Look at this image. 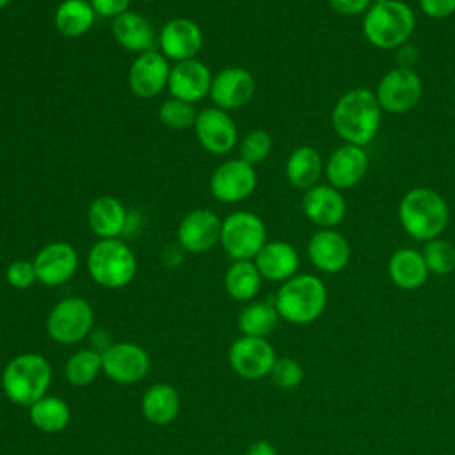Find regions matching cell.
Here are the masks:
<instances>
[{
	"label": "cell",
	"mask_w": 455,
	"mask_h": 455,
	"mask_svg": "<svg viewBox=\"0 0 455 455\" xmlns=\"http://www.w3.org/2000/svg\"><path fill=\"white\" fill-rule=\"evenodd\" d=\"M28 419L39 432L57 434L68 427L71 411L62 398L46 395L28 407Z\"/></svg>",
	"instance_id": "cell-31"
},
{
	"label": "cell",
	"mask_w": 455,
	"mask_h": 455,
	"mask_svg": "<svg viewBox=\"0 0 455 455\" xmlns=\"http://www.w3.org/2000/svg\"><path fill=\"white\" fill-rule=\"evenodd\" d=\"M37 281L44 286H60L78 270V252L68 242H50L32 259Z\"/></svg>",
	"instance_id": "cell-17"
},
{
	"label": "cell",
	"mask_w": 455,
	"mask_h": 455,
	"mask_svg": "<svg viewBox=\"0 0 455 455\" xmlns=\"http://www.w3.org/2000/svg\"><path fill=\"white\" fill-rule=\"evenodd\" d=\"M101 363L103 373L116 384L123 386L142 380L151 366L148 352L132 341L112 343L101 354Z\"/></svg>",
	"instance_id": "cell-12"
},
{
	"label": "cell",
	"mask_w": 455,
	"mask_h": 455,
	"mask_svg": "<svg viewBox=\"0 0 455 455\" xmlns=\"http://www.w3.org/2000/svg\"><path fill=\"white\" fill-rule=\"evenodd\" d=\"M258 183L254 165L242 158L222 162L210 176V192L220 203H240L247 199Z\"/></svg>",
	"instance_id": "cell-11"
},
{
	"label": "cell",
	"mask_w": 455,
	"mask_h": 455,
	"mask_svg": "<svg viewBox=\"0 0 455 455\" xmlns=\"http://www.w3.org/2000/svg\"><path fill=\"white\" fill-rule=\"evenodd\" d=\"M96 16L101 18H117L119 14L126 12L132 0H89Z\"/></svg>",
	"instance_id": "cell-39"
},
{
	"label": "cell",
	"mask_w": 455,
	"mask_h": 455,
	"mask_svg": "<svg viewBox=\"0 0 455 455\" xmlns=\"http://www.w3.org/2000/svg\"><path fill=\"white\" fill-rule=\"evenodd\" d=\"M284 172L291 187L299 190H307L318 185V180L323 172L322 155L313 146H299L288 156Z\"/></svg>",
	"instance_id": "cell-28"
},
{
	"label": "cell",
	"mask_w": 455,
	"mask_h": 455,
	"mask_svg": "<svg viewBox=\"0 0 455 455\" xmlns=\"http://www.w3.org/2000/svg\"><path fill=\"white\" fill-rule=\"evenodd\" d=\"M245 455H277V450L274 448L272 443H268L265 439H259V441H254L249 446Z\"/></svg>",
	"instance_id": "cell-42"
},
{
	"label": "cell",
	"mask_w": 455,
	"mask_h": 455,
	"mask_svg": "<svg viewBox=\"0 0 455 455\" xmlns=\"http://www.w3.org/2000/svg\"><path fill=\"white\" fill-rule=\"evenodd\" d=\"M222 220L213 210L196 208L188 212L178 224V243L183 251L203 254L220 242Z\"/></svg>",
	"instance_id": "cell-14"
},
{
	"label": "cell",
	"mask_w": 455,
	"mask_h": 455,
	"mask_svg": "<svg viewBox=\"0 0 455 455\" xmlns=\"http://www.w3.org/2000/svg\"><path fill=\"white\" fill-rule=\"evenodd\" d=\"M196 117H197V110L194 108V105L176 98L165 100L158 108V119L162 121V124L172 130L192 128L196 123Z\"/></svg>",
	"instance_id": "cell-35"
},
{
	"label": "cell",
	"mask_w": 455,
	"mask_h": 455,
	"mask_svg": "<svg viewBox=\"0 0 455 455\" xmlns=\"http://www.w3.org/2000/svg\"><path fill=\"white\" fill-rule=\"evenodd\" d=\"M240 158L251 165H258L267 160L272 151V137L267 130H249L238 146Z\"/></svg>",
	"instance_id": "cell-36"
},
{
	"label": "cell",
	"mask_w": 455,
	"mask_h": 455,
	"mask_svg": "<svg viewBox=\"0 0 455 455\" xmlns=\"http://www.w3.org/2000/svg\"><path fill=\"white\" fill-rule=\"evenodd\" d=\"M158 44L167 60L181 62L196 59L203 46V30L190 18H172L162 27Z\"/></svg>",
	"instance_id": "cell-18"
},
{
	"label": "cell",
	"mask_w": 455,
	"mask_h": 455,
	"mask_svg": "<svg viewBox=\"0 0 455 455\" xmlns=\"http://www.w3.org/2000/svg\"><path fill=\"white\" fill-rule=\"evenodd\" d=\"M331 7L345 16H355V14H363L370 9L371 2L370 0H329Z\"/></svg>",
	"instance_id": "cell-41"
},
{
	"label": "cell",
	"mask_w": 455,
	"mask_h": 455,
	"mask_svg": "<svg viewBox=\"0 0 455 455\" xmlns=\"http://www.w3.org/2000/svg\"><path fill=\"white\" fill-rule=\"evenodd\" d=\"M275 359H277L275 350L267 341V338L242 334L229 345V350H228V361L231 370L236 375L249 380H256L270 375V370Z\"/></svg>",
	"instance_id": "cell-10"
},
{
	"label": "cell",
	"mask_w": 455,
	"mask_h": 455,
	"mask_svg": "<svg viewBox=\"0 0 455 455\" xmlns=\"http://www.w3.org/2000/svg\"><path fill=\"white\" fill-rule=\"evenodd\" d=\"M414 27V11L402 0L371 4L363 20V34L366 41L380 50L402 46L412 36Z\"/></svg>",
	"instance_id": "cell-5"
},
{
	"label": "cell",
	"mask_w": 455,
	"mask_h": 455,
	"mask_svg": "<svg viewBox=\"0 0 455 455\" xmlns=\"http://www.w3.org/2000/svg\"><path fill=\"white\" fill-rule=\"evenodd\" d=\"M302 212L318 228H336L347 215V201L332 185H315L302 196Z\"/></svg>",
	"instance_id": "cell-22"
},
{
	"label": "cell",
	"mask_w": 455,
	"mask_h": 455,
	"mask_svg": "<svg viewBox=\"0 0 455 455\" xmlns=\"http://www.w3.org/2000/svg\"><path fill=\"white\" fill-rule=\"evenodd\" d=\"M274 306L279 318L290 323H311L327 306V288L323 281L313 274H295L279 286Z\"/></svg>",
	"instance_id": "cell-4"
},
{
	"label": "cell",
	"mask_w": 455,
	"mask_h": 455,
	"mask_svg": "<svg viewBox=\"0 0 455 455\" xmlns=\"http://www.w3.org/2000/svg\"><path fill=\"white\" fill-rule=\"evenodd\" d=\"M212 78L213 75L204 62L197 59H188L174 62V66H171L167 89L171 92V98L194 105L203 98L210 96Z\"/></svg>",
	"instance_id": "cell-19"
},
{
	"label": "cell",
	"mask_w": 455,
	"mask_h": 455,
	"mask_svg": "<svg viewBox=\"0 0 455 455\" xmlns=\"http://www.w3.org/2000/svg\"><path fill=\"white\" fill-rule=\"evenodd\" d=\"M261 274L252 259L233 261L224 275V288L236 302H252L261 288Z\"/></svg>",
	"instance_id": "cell-30"
},
{
	"label": "cell",
	"mask_w": 455,
	"mask_h": 455,
	"mask_svg": "<svg viewBox=\"0 0 455 455\" xmlns=\"http://www.w3.org/2000/svg\"><path fill=\"white\" fill-rule=\"evenodd\" d=\"M370 167V156L363 146L355 144H341L336 148L327 164H325V176L329 185L338 190H347L355 187Z\"/></svg>",
	"instance_id": "cell-20"
},
{
	"label": "cell",
	"mask_w": 455,
	"mask_h": 455,
	"mask_svg": "<svg viewBox=\"0 0 455 455\" xmlns=\"http://www.w3.org/2000/svg\"><path fill=\"white\" fill-rule=\"evenodd\" d=\"M100 371H103L101 354L94 348H82L71 354L64 366L66 379L75 387L89 386Z\"/></svg>",
	"instance_id": "cell-33"
},
{
	"label": "cell",
	"mask_w": 455,
	"mask_h": 455,
	"mask_svg": "<svg viewBox=\"0 0 455 455\" xmlns=\"http://www.w3.org/2000/svg\"><path fill=\"white\" fill-rule=\"evenodd\" d=\"M256 91V80L252 73L240 66L220 69L212 78L210 98L215 107L229 112L247 105Z\"/></svg>",
	"instance_id": "cell-16"
},
{
	"label": "cell",
	"mask_w": 455,
	"mask_h": 455,
	"mask_svg": "<svg viewBox=\"0 0 455 455\" xmlns=\"http://www.w3.org/2000/svg\"><path fill=\"white\" fill-rule=\"evenodd\" d=\"M387 272L395 286L402 290H418L427 283L428 268L419 251L411 247L396 249L387 263Z\"/></svg>",
	"instance_id": "cell-27"
},
{
	"label": "cell",
	"mask_w": 455,
	"mask_h": 455,
	"mask_svg": "<svg viewBox=\"0 0 455 455\" xmlns=\"http://www.w3.org/2000/svg\"><path fill=\"white\" fill-rule=\"evenodd\" d=\"M272 382L281 389H293L304 379V370L299 361L291 357H277L270 370Z\"/></svg>",
	"instance_id": "cell-37"
},
{
	"label": "cell",
	"mask_w": 455,
	"mask_h": 455,
	"mask_svg": "<svg viewBox=\"0 0 455 455\" xmlns=\"http://www.w3.org/2000/svg\"><path fill=\"white\" fill-rule=\"evenodd\" d=\"M421 256L432 274L446 275L455 270V245L448 240L437 236L425 242Z\"/></svg>",
	"instance_id": "cell-34"
},
{
	"label": "cell",
	"mask_w": 455,
	"mask_h": 455,
	"mask_svg": "<svg viewBox=\"0 0 455 455\" xmlns=\"http://www.w3.org/2000/svg\"><path fill=\"white\" fill-rule=\"evenodd\" d=\"M194 133L212 155H228L238 142V130L229 112L219 107H206L197 112Z\"/></svg>",
	"instance_id": "cell-13"
},
{
	"label": "cell",
	"mask_w": 455,
	"mask_h": 455,
	"mask_svg": "<svg viewBox=\"0 0 455 455\" xmlns=\"http://www.w3.org/2000/svg\"><path fill=\"white\" fill-rule=\"evenodd\" d=\"M171 66L162 52L148 50L139 53L128 69L130 91L144 100L158 96L169 82Z\"/></svg>",
	"instance_id": "cell-15"
},
{
	"label": "cell",
	"mask_w": 455,
	"mask_h": 455,
	"mask_svg": "<svg viewBox=\"0 0 455 455\" xmlns=\"http://www.w3.org/2000/svg\"><path fill=\"white\" fill-rule=\"evenodd\" d=\"M219 243L233 261L254 259L267 243L265 222L252 212L236 210L222 219Z\"/></svg>",
	"instance_id": "cell-7"
},
{
	"label": "cell",
	"mask_w": 455,
	"mask_h": 455,
	"mask_svg": "<svg viewBox=\"0 0 455 455\" xmlns=\"http://www.w3.org/2000/svg\"><path fill=\"white\" fill-rule=\"evenodd\" d=\"M128 212L116 196H98L87 210V224L91 231L101 238H119L126 233Z\"/></svg>",
	"instance_id": "cell-24"
},
{
	"label": "cell",
	"mask_w": 455,
	"mask_h": 455,
	"mask_svg": "<svg viewBox=\"0 0 455 455\" xmlns=\"http://www.w3.org/2000/svg\"><path fill=\"white\" fill-rule=\"evenodd\" d=\"M423 84L419 75L407 68L398 66L389 69L377 84L375 96L382 112L405 114L412 110L421 100Z\"/></svg>",
	"instance_id": "cell-9"
},
{
	"label": "cell",
	"mask_w": 455,
	"mask_h": 455,
	"mask_svg": "<svg viewBox=\"0 0 455 455\" xmlns=\"http://www.w3.org/2000/svg\"><path fill=\"white\" fill-rule=\"evenodd\" d=\"M181 400L174 386L167 382H156L149 386L140 400V409L144 418L158 427L169 425L180 414Z\"/></svg>",
	"instance_id": "cell-26"
},
{
	"label": "cell",
	"mask_w": 455,
	"mask_h": 455,
	"mask_svg": "<svg viewBox=\"0 0 455 455\" xmlns=\"http://www.w3.org/2000/svg\"><path fill=\"white\" fill-rule=\"evenodd\" d=\"M94 327L92 306L82 297L60 299L48 313L46 331L60 345H75L85 339Z\"/></svg>",
	"instance_id": "cell-8"
},
{
	"label": "cell",
	"mask_w": 455,
	"mask_h": 455,
	"mask_svg": "<svg viewBox=\"0 0 455 455\" xmlns=\"http://www.w3.org/2000/svg\"><path fill=\"white\" fill-rule=\"evenodd\" d=\"M279 313L274 300H252L238 315V329L243 336L267 338L277 325Z\"/></svg>",
	"instance_id": "cell-32"
},
{
	"label": "cell",
	"mask_w": 455,
	"mask_h": 455,
	"mask_svg": "<svg viewBox=\"0 0 455 455\" xmlns=\"http://www.w3.org/2000/svg\"><path fill=\"white\" fill-rule=\"evenodd\" d=\"M112 36L119 46L137 55L153 50L155 44V30L151 23L133 11H126L112 20Z\"/></svg>",
	"instance_id": "cell-25"
},
{
	"label": "cell",
	"mask_w": 455,
	"mask_h": 455,
	"mask_svg": "<svg viewBox=\"0 0 455 455\" xmlns=\"http://www.w3.org/2000/svg\"><path fill=\"white\" fill-rule=\"evenodd\" d=\"M259 274L267 281L284 283L299 270L300 258L297 249L283 240L267 242L252 259Z\"/></svg>",
	"instance_id": "cell-23"
},
{
	"label": "cell",
	"mask_w": 455,
	"mask_h": 455,
	"mask_svg": "<svg viewBox=\"0 0 455 455\" xmlns=\"http://www.w3.org/2000/svg\"><path fill=\"white\" fill-rule=\"evenodd\" d=\"M91 279L108 290L130 284L137 274V258L121 238H101L87 252Z\"/></svg>",
	"instance_id": "cell-6"
},
{
	"label": "cell",
	"mask_w": 455,
	"mask_h": 455,
	"mask_svg": "<svg viewBox=\"0 0 455 455\" xmlns=\"http://www.w3.org/2000/svg\"><path fill=\"white\" fill-rule=\"evenodd\" d=\"M5 279L16 290L30 288L37 281L34 263L28 259H14L5 270Z\"/></svg>",
	"instance_id": "cell-38"
},
{
	"label": "cell",
	"mask_w": 455,
	"mask_h": 455,
	"mask_svg": "<svg viewBox=\"0 0 455 455\" xmlns=\"http://www.w3.org/2000/svg\"><path fill=\"white\" fill-rule=\"evenodd\" d=\"M5 396L21 407H30L48 395L52 384L50 361L34 352L14 355L4 368L0 379Z\"/></svg>",
	"instance_id": "cell-2"
},
{
	"label": "cell",
	"mask_w": 455,
	"mask_h": 455,
	"mask_svg": "<svg viewBox=\"0 0 455 455\" xmlns=\"http://www.w3.org/2000/svg\"><path fill=\"white\" fill-rule=\"evenodd\" d=\"M382 121V108L377 101L375 91L355 87L339 96L332 108V128L347 144H370Z\"/></svg>",
	"instance_id": "cell-1"
},
{
	"label": "cell",
	"mask_w": 455,
	"mask_h": 455,
	"mask_svg": "<svg viewBox=\"0 0 455 455\" xmlns=\"http://www.w3.org/2000/svg\"><path fill=\"white\" fill-rule=\"evenodd\" d=\"M94 21L96 12L89 0H62L53 14L57 32L69 39L85 36Z\"/></svg>",
	"instance_id": "cell-29"
},
{
	"label": "cell",
	"mask_w": 455,
	"mask_h": 455,
	"mask_svg": "<svg viewBox=\"0 0 455 455\" xmlns=\"http://www.w3.org/2000/svg\"><path fill=\"white\" fill-rule=\"evenodd\" d=\"M371 4H382V2H387V0H370Z\"/></svg>",
	"instance_id": "cell-44"
},
{
	"label": "cell",
	"mask_w": 455,
	"mask_h": 455,
	"mask_svg": "<svg viewBox=\"0 0 455 455\" xmlns=\"http://www.w3.org/2000/svg\"><path fill=\"white\" fill-rule=\"evenodd\" d=\"M398 217L411 238L428 242L444 231L450 212L446 201L435 190L416 187L402 197Z\"/></svg>",
	"instance_id": "cell-3"
},
{
	"label": "cell",
	"mask_w": 455,
	"mask_h": 455,
	"mask_svg": "<svg viewBox=\"0 0 455 455\" xmlns=\"http://www.w3.org/2000/svg\"><path fill=\"white\" fill-rule=\"evenodd\" d=\"M9 2H11V0H0V11H2V9H5V7L9 5Z\"/></svg>",
	"instance_id": "cell-43"
},
{
	"label": "cell",
	"mask_w": 455,
	"mask_h": 455,
	"mask_svg": "<svg viewBox=\"0 0 455 455\" xmlns=\"http://www.w3.org/2000/svg\"><path fill=\"white\" fill-rule=\"evenodd\" d=\"M140 2H155V0H140Z\"/></svg>",
	"instance_id": "cell-45"
},
{
	"label": "cell",
	"mask_w": 455,
	"mask_h": 455,
	"mask_svg": "<svg viewBox=\"0 0 455 455\" xmlns=\"http://www.w3.org/2000/svg\"><path fill=\"white\" fill-rule=\"evenodd\" d=\"M419 9L435 20L448 18L455 12V0H418Z\"/></svg>",
	"instance_id": "cell-40"
},
{
	"label": "cell",
	"mask_w": 455,
	"mask_h": 455,
	"mask_svg": "<svg viewBox=\"0 0 455 455\" xmlns=\"http://www.w3.org/2000/svg\"><path fill=\"white\" fill-rule=\"evenodd\" d=\"M309 261L325 274L341 272L350 261V243L332 228H320L307 242Z\"/></svg>",
	"instance_id": "cell-21"
}]
</instances>
